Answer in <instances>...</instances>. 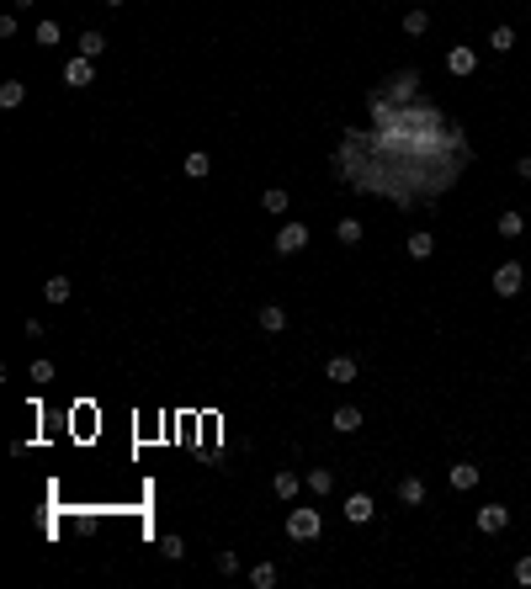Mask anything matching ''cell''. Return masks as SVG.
I'll use <instances>...</instances> for the list:
<instances>
[{"label":"cell","instance_id":"obj_14","mask_svg":"<svg viewBox=\"0 0 531 589\" xmlns=\"http://www.w3.org/2000/svg\"><path fill=\"white\" fill-rule=\"evenodd\" d=\"M489 48H494V53H510V48H515V32H510V27H494Z\"/></svg>","mask_w":531,"mask_h":589},{"label":"cell","instance_id":"obj_9","mask_svg":"<svg viewBox=\"0 0 531 589\" xmlns=\"http://www.w3.org/2000/svg\"><path fill=\"white\" fill-rule=\"evenodd\" d=\"M324 372L335 377V383H351V377H356V361H351V356H335V361H329Z\"/></svg>","mask_w":531,"mask_h":589},{"label":"cell","instance_id":"obj_17","mask_svg":"<svg viewBox=\"0 0 531 589\" xmlns=\"http://www.w3.org/2000/svg\"><path fill=\"white\" fill-rule=\"evenodd\" d=\"M425 27H430V16H425V11H409V16H404V32H409V38H420Z\"/></svg>","mask_w":531,"mask_h":589},{"label":"cell","instance_id":"obj_6","mask_svg":"<svg viewBox=\"0 0 531 589\" xmlns=\"http://www.w3.org/2000/svg\"><path fill=\"white\" fill-rule=\"evenodd\" d=\"M346 520H356V526H367V520H372V499H367V494H351V499H346Z\"/></svg>","mask_w":531,"mask_h":589},{"label":"cell","instance_id":"obj_26","mask_svg":"<svg viewBox=\"0 0 531 589\" xmlns=\"http://www.w3.org/2000/svg\"><path fill=\"white\" fill-rule=\"evenodd\" d=\"M362 239V224H356V218H351V224H340V244H356Z\"/></svg>","mask_w":531,"mask_h":589},{"label":"cell","instance_id":"obj_11","mask_svg":"<svg viewBox=\"0 0 531 589\" xmlns=\"http://www.w3.org/2000/svg\"><path fill=\"white\" fill-rule=\"evenodd\" d=\"M308 488H314V494H329V488H335V472H329V468H314V472H308Z\"/></svg>","mask_w":531,"mask_h":589},{"label":"cell","instance_id":"obj_1","mask_svg":"<svg viewBox=\"0 0 531 589\" xmlns=\"http://www.w3.org/2000/svg\"><path fill=\"white\" fill-rule=\"evenodd\" d=\"M287 536L314 542V536H319V515H314V509H292V515H287Z\"/></svg>","mask_w":531,"mask_h":589},{"label":"cell","instance_id":"obj_23","mask_svg":"<svg viewBox=\"0 0 531 589\" xmlns=\"http://www.w3.org/2000/svg\"><path fill=\"white\" fill-rule=\"evenodd\" d=\"M261 324L276 335V329H287V313H282V308H266V313H261Z\"/></svg>","mask_w":531,"mask_h":589},{"label":"cell","instance_id":"obj_8","mask_svg":"<svg viewBox=\"0 0 531 589\" xmlns=\"http://www.w3.org/2000/svg\"><path fill=\"white\" fill-rule=\"evenodd\" d=\"M473 64H478V59H473V48H451V53H447L451 75H473Z\"/></svg>","mask_w":531,"mask_h":589},{"label":"cell","instance_id":"obj_7","mask_svg":"<svg viewBox=\"0 0 531 589\" xmlns=\"http://www.w3.org/2000/svg\"><path fill=\"white\" fill-rule=\"evenodd\" d=\"M329 425H335V430H340V435H351V430H362V409H335V420H329Z\"/></svg>","mask_w":531,"mask_h":589},{"label":"cell","instance_id":"obj_27","mask_svg":"<svg viewBox=\"0 0 531 589\" xmlns=\"http://www.w3.org/2000/svg\"><path fill=\"white\" fill-rule=\"evenodd\" d=\"M515 579H521V584H531V557H521V563H515Z\"/></svg>","mask_w":531,"mask_h":589},{"label":"cell","instance_id":"obj_19","mask_svg":"<svg viewBox=\"0 0 531 589\" xmlns=\"http://www.w3.org/2000/svg\"><path fill=\"white\" fill-rule=\"evenodd\" d=\"M250 584H255V589H271V584H276V568H271V563H261V568L250 573Z\"/></svg>","mask_w":531,"mask_h":589},{"label":"cell","instance_id":"obj_21","mask_svg":"<svg viewBox=\"0 0 531 589\" xmlns=\"http://www.w3.org/2000/svg\"><path fill=\"white\" fill-rule=\"evenodd\" d=\"M266 213H287V191H282V186L266 191Z\"/></svg>","mask_w":531,"mask_h":589},{"label":"cell","instance_id":"obj_4","mask_svg":"<svg viewBox=\"0 0 531 589\" xmlns=\"http://www.w3.org/2000/svg\"><path fill=\"white\" fill-rule=\"evenodd\" d=\"M505 526H510V509H499V505L478 509V531H489V536H494V531H505Z\"/></svg>","mask_w":531,"mask_h":589},{"label":"cell","instance_id":"obj_2","mask_svg":"<svg viewBox=\"0 0 531 589\" xmlns=\"http://www.w3.org/2000/svg\"><path fill=\"white\" fill-rule=\"evenodd\" d=\"M521 282H526V271H521L515 261H505L499 271H494V292H499V298H515V292H521Z\"/></svg>","mask_w":531,"mask_h":589},{"label":"cell","instance_id":"obj_29","mask_svg":"<svg viewBox=\"0 0 531 589\" xmlns=\"http://www.w3.org/2000/svg\"><path fill=\"white\" fill-rule=\"evenodd\" d=\"M106 5H123V0H106Z\"/></svg>","mask_w":531,"mask_h":589},{"label":"cell","instance_id":"obj_10","mask_svg":"<svg viewBox=\"0 0 531 589\" xmlns=\"http://www.w3.org/2000/svg\"><path fill=\"white\" fill-rule=\"evenodd\" d=\"M399 499H404V505H420V499H425V483H420V478H404V483H399Z\"/></svg>","mask_w":531,"mask_h":589},{"label":"cell","instance_id":"obj_20","mask_svg":"<svg viewBox=\"0 0 531 589\" xmlns=\"http://www.w3.org/2000/svg\"><path fill=\"white\" fill-rule=\"evenodd\" d=\"M38 43L54 48V43H59V21H38Z\"/></svg>","mask_w":531,"mask_h":589},{"label":"cell","instance_id":"obj_25","mask_svg":"<svg viewBox=\"0 0 531 589\" xmlns=\"http://www.w3.org/2000/svg\"><path fill=\"white\" fill-rule=\"evenodd\" d=\"M276 494H282V499H292V494H298V478H292V472H276Z\"/></svg>","mask_w":531,"mask_h":589},{"label":"cell","instance_id":"obj_15","mask_svg":"<svg viewBox=\"0 0 531 589\" xmlns=\"http://www.w3.org/2000/svg\"><path fill=\"white\" fill-rule=\"evenodd\" d=\"M430 234H409V255H414V261H430Z\"/></svg>","mask_w":531,"mask_h":589},{"label":"cell","instance_id":"obj_22","mask_svg":"<svg viewBox=\"0 0 531 589\" xmlns=\"http://www.w3.org/2000/svg\"><path fill=\"white\" fill-rule=\"evenodd\" d=\"M21 96H27V91H21V80H5V85H0V101H5V106H16Z\"/></svg>","mask_w":531,"mask_h":589},{"label":"cell","instance_id":"obj_12","mask_svg":"<svg viewBox=\"0 0 531 589\" xmlns=\"http://www.w3.org/2000/svg\"><path fill=\"white\" fill-rule=\"evenodd\" d=\"M447 478H451V488H473V483H478V468H468V462H462V468H451Z\"/></svg>","mask_w":531,"mask_h":589},{"label":"cell","instance_id":"obj_13","mask_svg":"<svg viewBox=\"0 0 531 589\" xmlns=\"http://www.w3.org/2000/svg\"><path fill=\"white\" fill-rule=\"evenodd\" d=\"M207 170H213V160H207V154H186V176H191V181H202Z\"/></svg>","mask_w":531,"mask_h":589},{"label":"cell","instance_id":"obj_18","mask_svg":"<svg viewBox=\"0 0 531 589\" xmlns=\"http://www.w3.org/2000/svg\"><path fill=\"white\" fill-rule=\"evenodd\" d=\"M102 48H106V38H102V32H85V38H80V53H85V59H96Z\"/></svg>","mask_w":531,"mask_h":589},{"label":"cell","instance_id":"obj_3","mask_svg":"<svg viewBox=\"0 0 531 589\" xmlns=\"http://www.w3.org/2000/svg\"><path fill=\"white\" fill-rule=\"evenodd\" d=\"M303 244H308V228L303 224H282V234H276V250H282V255L303 250Z\"/></svg>","mask_w":531,"mask_h":589},{"label":"cell","instance_id":"obj_24","mask_svg":"<svg viewBox=\"0 0 531 589\" xmlns=\"http://www.w3.org/2000/svg\"><path fill=\"white\" fill-rule=\"evenodd\" d=\"M499 234H505V239H515V234H521V213H505V218H499Z\"/></svg>","mask_w":531,"mask_h":589},{"label":"cell","instance_id":"obj_28","mask_svg":"<svg viewBox=\"0 0 531 589\" xmlns=\"http://www.w3.org/2000/svg\"><path fill=\"white\" fill-rule=\"evenodd\" d=\"M515 176H521V181H531V154H526V160H515Z\"/></svg>","mask_w":531,"mask_h":589},{"label":"cell","instance_id":"obj_5","mask_svg":"<svg viewBox=\"0 0 531 589\" xmlns=\"http://www.w3.org/2000/svg\"><path fill=\"white\" fill-rule=\"evenodd\" d=\"M64 85H75V91H80V85H91V59H85V53L64 64Z\"/></svg>","mask_w":531,"mask_h":589},{"label":"cell","instance_id":"obj_16","mask_svg":"<svg viewBox=\"0 0 531 589\" xmlns=\"http://www.w3.org/2000/svg\"><path fill=\"white\" fill-rule=\"evenodd\" d=\"M43 292H48V303H69V282H64V276H54Z\"/></svg>","mask_w":531,"mask_h":589}]
</instances>
